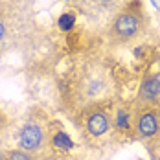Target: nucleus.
Wrapping results in <instances>:
<instances>
[{
    "mask_svg": "<svg viewBox=\"0 0 160 160\" xmlns=\"http://www.w3.org/2000/svg\"><path fill=\"white\" fill-rule=\"evenodd\" d=\"M61 92L66 109L78 116L90 107L116 101L118 83L101 57H83L66 72Z\"/></svg>",
    "mask_w": 160,
    "mask_h": 160,
    "instance_id": "nucleus-1",
    "label": "nucleus"
},
{
    "mask_svg": "<svg viewBox=\"0 0 160 160\" xmlns=\"http://www.w3.org/2000/svg\"><path fill=\"white\" fill-rule=\"evenodd\" d=\"M112 105L114 101L96 105L76 116L85 142H88L92 147L101 149L105 145H111L112 142H118L112 125Z\"/></svg>",
    "mask_w": 160,
    "mask_h": 160,
    "instance_id": "nucleus-2",
    "label": "nucleus"
},
{
    "mask_svg": "<svg viewBox=\"0 0 160 160\" xmlns=\"http://www.w3.org/2000/svg\"><path fill=\"white\" fill-rule=\"evenodd\" d=\"M50 123L52 120H48V116L42 111H32L18 129V147L37 157L39 160H44L50 155H53V149L50 145Z\"/></svg>",
    "mask_w": 160,
    "mask_h": 160,
    "instance_id": "nucleus-3",
    "label": "nucleus"
},
{
    "mask_svg": "<svg viewBox=\"0 0 160 160\" xmlns=\"http://www.w3.org/2000/svg\"><path fill=\"white\" fill-rule=\"evenodd\" d=\"M134 136L151 158L160 155V105H134Z\"/></svg>",
    "mask_w": 160,
    "mask_h": 160,
    "instance_id": "nucleus-4",
    "label": "nucleus"
},
{
    "mask_svg": "<svg viewBox=\"0 0 160 160\" xmlns=\"http://www.w3.org/2000/svg\"><path fill=\"white\" fill-rule=\"evenodd\" d=\"M145 32L144 15L140 9L127 8L118 17H114L109 26V39L114 44H132Z\"/></svg>",
    "mask_w": 160,
    "mask_h": 160,
    "instance_id": "nucleus-5",
    "label": "nucleus"
},
{
    "mask_svg": "<svg viewBox=\"0 0 160 160\" xmlns=\"http://www.w3.org/2000/svg\"><path fill=\"white\" fill-rule=\"evenodd\" d=\"M134 105H160V70L144 76L138 85Z\"/></svg>",
    "mask_w": 160,
    "mask_h": 160,
    "instance_id": "nucleus-6",
    "label": "nucleus"
},
{
    "mask_svg": "<svg viewBox=\"0 0 160 160\" xmlns=\"http://www.w3.org/2000/svg\"><path fill=\"white\" fill-rule=\"evenodd\" d=\"M50 145H52L53 153H68L74 149L72 138L68 136V132L63 129L59 122L50 123Z\"/></svg>",
    "mask_w": 160,
    "mask_h": 160,
    "instance_id": "nucleus-7",
    "label": "nucleus"
},
{
    "mask_svg": "<svg viewBox=\"0 0 160 160\" xmlns=\"http://www.w3.org/2000/svg\"><path fill=\"white\" fill-rule=\"evenodd\" d=\"M122 2L123 0H79L85 15H87V11H111Z\"/></svg>",
    "mask_w": 160,
    "mask_h": 160,
    "instance_id": "nucleus-8",
    "label": "nucleus"
},
{
    "mask_svg": "<svg viewBox=\"0 0 160 160\" xmlns=\"http://www.w3.org/2000/svg\"><path fill=\"white\" fill-rule=\"evenodd\" d=\"M57 26L61 32H72L76 28V13L74 11H64L57 18Z\"/></svg>",
    "mask_w": 160,
    "mask_h": 160,
    "instance_id": "nucleus-9",
    "label": "nucleus"
},
{
    "mask_svg": "<svg viewBox=\"0 0 160 160\" xmlns=\"http://www.w3.org/2000/svg\"><path fill=\"white\" fill-rule=\"evenodd\" d=\"M4 160H39V158L33 157V155H30L28 151L20 149V147H15V149H8V151H6Z\"/></svg>",
    "mask_w": 160,
    "mask_h": 160,
    "instance_id": "nucleus-10",
    "label": "nucleus"
},
{
    "mask_svg": "<svg viewBox=\"0 0 160 160\" xmlns=\"http://www.w3.org/2000/svg\"><path fill=\"white\" fill-rule=\"evenodd\" d=\"M6 132H8V118L6 114L0 111V160H4V155H6V147H4V140H6Z\"/></svg>",
    "mask_w": 160,
    "mask_h": 160,
    "instance_id": "nucleus-11",
    "label": "nucleus"
},
{
    "mask_svg": "<svg viewBox=\"0 0 160 160\" xmlns=\"http://www.w3.org/2000/svg\"><path fill=\"white\" fill-rule=\"evenodd\" d=\"M6 32H8V22H6L4 15H0V42L4 41V37H6Z\"/></svg>",
    "mask_w": 160,
    "mask_h": 160,
    "instance_id": "nucleus-12",
    "label": "nucleus"
},
{
    "mask_svg": "<svg viewBox=\"0 0 160 160\" xmlns=\"http://www.w3.org/2000/svg\"><path fill=\"white\" fill-rule=\"evenodd\" d=\"M44 160H68V158H64V157H59V153H53V155H50L48 158H44Z\"/></svg>",
    "mask_w": 160,
    "mask_h": 160,
    "instance_id": "nucleus-13",
    "label": "nucleus"
},
{
    "mask_svg": "<svg viewBox=\"0 0 160 160\" xmlns=\"http://www.w3.org/2000/svg\"><path fill=\"white\" fill-rule=\"evenodd\" d=\"M66 2H68V0H66Z\"/></svg>",
    "mask_w": 160,
    "mask_h": 160,
    "instance_id": "nucleus-14",
    "label": "nucleus"
}]
</instances>
